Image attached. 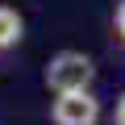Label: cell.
<instances>
[{"mask_svg":"<svg viewBox=\"0 0 125 125\" xmlns=\"http://www.w3.org/2000/svg\"><path fill=\"white\" fill-rule=\"evenodd\" d=\"M25 38V17L13 9V4H0V54L17 50Z\"/></svg>","mask_w":125,"mask_h":125,"instance_id":"cell-3","label":"cell"},{"mask_svg":"<svg viewBox=\"0 0 125 125\" xmlns=\"http://www.w3.org/2000/svg\"><path fill=\"white\" fill-rule=\"evenodd\" d=\"M113 42L125 50V0L117 4V13H113Z\"/></svg>","mask_w":125,"mask_h":125,"instance_id":"cell-4","label":"cell"},{"mask_svg":"<svg viewBox=\"0 0 125 125\" xmlns=\"http://www.w3.org/2000/svg\"><path fill=\"white\" fill-rule=\"evenodd\" d=\"M113 125H125V92H121L117 104H113Z\"/></svg>","mask_w":125,"mask_h":125,"instance_id":"cell-5","label":"cell"},{"mask_svg":"<svg viewBox=\"0 0 125 125\" xmlns=\"http://www.w3.org/2000/svg\"><path fill=\"white\" fill-rule=\"evenodd\" d=\"M42 83L50 92H75V88H92L96 83V62L83 50H54L42 67Z\"/></svg>","mask_w":125,"mask_h":125,"instance_id":"cell-1","label":"cell"},{"mask_svg":"<svg viewBox=\"0 0 125 125\" xmlns=\"http://www.w3.org/2000/svg\"><path fill=\"white\" fill-rule=\"evenodd\" d=\"M104 104L92 88H75V92H54L50 100V125H100Z\"/></svg>","mask_w":125,"mask_h":125,"instance_id":"cell-2","label":"cell"}]
</instances>
